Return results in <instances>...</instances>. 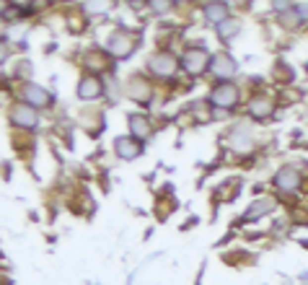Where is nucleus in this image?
Here are the masks:
<instances>
[{
  "label": "nucleus",
  "instance_id": "obj_4",
  "mask_svg": "<svg viewBox=\"0 0 308 285\" xmlns=\"http://www.w3.org/2000/svg\"><path fill=\"white\" fill-rule=\"evenodd\" d=\"M148 67H151V73L158 75V78H171V75L176 73L179 65H176V60H174L171 55H155Z\"/></svg>",
  "mask_w": 308,
  "mask_h": 285
},
{
  "label": "nucleus",
  "instance_id": "obj_3",
  "mask_svg": "<svg viewBox=\"0 0 308 285\" xmlns=\"http://www.w3.org/2000/svg\"><path fill=\"white\" fill-rule=\"evenodd\" d=\"M21 96H24V101L29 107H50L52 104V94L37 83H26L24 91H21Z\"/></svg>",
  "mask_w": 308,
  "mask_h": 285
},
{
  "label": "nucleus",
  "instance_id": "obj_10",
  "mask_svg": "<svg viewBox=\"0 0 308 285\" xmlns=\"http://www.w3.org/2000/svg\"><path fill=\"white\" fill-rule=\"evenodd\" d=\"M277 208V202L272 200V197H261V200H257L252 208L246 210V215H244V221H257V218H261V215H267V213H272Z\"/></svg>",
  "mask_w": 308,
  "mask_h": 285
},
{
  "label": "nucleus",
  "instance_id": "obj_17",
  "mask_svg": "<svg viewBox=\"0 0 308 285\" xmlns=\"http://www.w3.org/2000/svg\"><path fill=\"white\" fill-rule=\"evenodd\" d=\"M295 8H298V10H301V18H308V5H306V3H298V5H295Z\"/></svg>",
  "mask_w": 308,
  "mask_h": 285
},
{
  "label": "nucleus",
  "instance_id": "obj_15",
  "mask_svg": "<svg viewBox=\"0 0 308 285\" xmlns=\"http://www.w3.org/2000/svg\"><path fill=\"white\" fill-rule=\"evenodd\" d=\"M238 29H241V24H238V21H236V18H225V21H223V24L218 26V31H220V37H223V39H225V37H228V39H231V37H233V34H238Z\"/></svg>",
  "mask_w": 308,
  "mask_h": 285
},
{
  "label": "nucleus",
  "instance_id": "obj_18",
  "mask_svg": "<svg viewBox=\"0 0 308 285\" xmlns=\"http://www.w3.org/2000/svg\"><path fill=\"white\" fill-rule=\"evenodd\" d=\"M306 70H308V62H306Z\"/></svg>",
  "mask_w": 308,
  "mask_h": 285
},
{
  "label": "nucleus",
  "instance_id": "obj_2",
  "mask_svg": "<svg viewBox=\"0 0 308 285\" xmlns=\"http://www.w3.org/2000/svg\"><path fill=\"white\" fill-rule=\"evenodd\" d=\"M181 65H184V70L192 73V75H200L205 67L210 65V55L207 50H200V47H192L184 52V60H181Z\"/></svg>",
  "mask_w": 308,
  "mask_h": 285
},
{
  "label": "nucleus",
  "instance_id": "obj_13",
  "mask_svg": "<svg viewBox=\"0 0 308 285\" xmlns=\"http://www.w3.org/2000/svg\"><path fill=\"white\" fill-rule=\"evenodd\" d=\"M205 18L210 21V24H223V21L228 18V5L225 3H207L205 5Z\"/></svg>",
  "mask_w": 308,
  "mask_h": 285
},
{
  "label": "nucleus",
  "instance_id": "obj_6",
  "mask_svg": "<svg viewBox=\"0 0 308 285\" xmlns=\"http://www.w3.org/2000/svg\"><path fill=\"white\" fill-rule=\"evenodd\" d=\"M114 151H117L119 158H124V161H132V158H138L143 153V143L135 140V138H117Z\"/></svg>",
  "mask_w": 308,
  "mask_h": 285
},
{
  "label": "nucleus",
  "instance_id": "obj_1",
  "mask_svg": "<svg viewBox=\"0 0 308 285\" xmlns=\"http://www.w3.org/2000/svg\"><path fill=\"white\" fill-rule=\"evenodd\" d=\"M210 101H212V104L215 107H218V109H233L236 104H238V88L233 86V83H220V86H215L212 88V94H210Z\"/></svg>",
  "mask_w": 308,
  "mask_h": 285
},
{
  "label": "nucleus",
  "instance_id": "obj_11",
  "mask_svg": "<svg viewBox=\"0 0 308 285\" xmlns=\"http://www.w3.org/2000/svg\"><path fill=\"white\" fill-rule=\"evenodd\" d=\"M210 70L218 75V78H231V75L236 73V62H233L228 55H218V57H212Z\"/></svg>",
  "mask_w": 308,
  "mask_h": 285
},
{
  "label": "nucleus",
  "instance_id": "obj_9",
  "mask_svg": "<svg viewBox=\"0 0 308 285\" xmlns=\"http://www.w3.org/2000/svg\"><path fill=\"white\" fill-rule=\"evenodd\" d=\"M78 96L83 101H91V99H99L101 96V81L96 75H86L81 83H78Z\"/></svg>",
  "mask_w": 308,
  "mask_h": 285
},
{
  "label": "nucleus",
  "instance_id": "obj_19",
  "mask_svg": "<svg viewBox=\"0 0 308 285\" xmlns=\"http://www.w3.org/2000/svg\"><path fill=\"white\" fill-rule=\"evenodd\" d=\"M0 8H3V3H0Z\"/></svg>",
  "mask_w": 308,
  "mask_h": 285
},
{
  "label": "nucleus",
  "instance_id": "obj_8",
  "mask_svg": "<svg viewBox=\"0 0 308 285\" xmlns=\"http://www.w3.org/2000/svg\"><path fill=\"white\" fill-rule=\"evenodd\" d=\"M275 184L285 192H295L301 187V174L295 169H280L277 176H275Z\"/></svg>",
  "mask_w": 308,
  "mask_h": 285
},
{
  "label": "nucleus",
  "instance_id": "obj_12",
  "mask_svg": "<svg viewBox=\"0 0 308 285\" xmlns=\"http://www.w3.org/2000/svg\"><path fill=\"white\" fill-rule=\"evenodd\" d=\"M130 132H132V138L135 140H145V138H151V132H153V127H151V122H148L143 114H130Z\"/></svg>",
  "mask_w": 308,
  "mask_h": 285
},
{
  "label": "nucleus",
  "instance_id": "obj_16",
  "mask_svg": "<svg viewBox=\"0 0 308 285\" xmlns=\"http://www.w3.org/2000/svg\"><path fill=\"white\" fill-rule=\"evenodd\" d=\"M5 57H8V44H5L3 39H0V62H3Z\"/></svg>",
  "mask_w": 308,
  "mask_h": 285
},
{
  "label": "nucleus",
  "instance_id": "obj_14",
  "mask_svg": "<svg viewBox=\"0 0 308 285\" xmlns=\"http://www.w3.org/2000/svg\"><path fill=\"white\" fill-rule=\"evenodd\" d=\"M249 109H252V114L254 117H267V114H272V101L267 99V96H259V99H254L252 104H249Z\"/></svg>",
  "mask_w": 308,
  "mask_h": 285
},
{
  "label": "nucleus",
  "instance_id": "obj_7",
  "mask_svg": "<svg viewBox=\"0 0 308 285\" xmlns=\"http://www.w3.org/2000/svg\"><path fill=\"white\" fill-rule=\"evenodd\" d=\"M13 122L18 124V127L31 130V127H37V124H39V117H37V112H34V107L18 104V107L13 109Z\"/></svg>",
  "mask_w": 308,
  "mask_h": 285
},
{
  "label": "nucleus",
  "instance_id": "obj_5",
  "mask_svg": "<svg viewBox=\"0 0 308 285\" xmlns=\"http://www.w3.org/2000/svg\"><path fill=\"white\" fill-rule=\"evenodd\" d=\"M106 47H109V52H111L114 57H130L132 50H135V39L127 37V34H114Z\"/></svg>",
  "mask_w": 308,
  "mask_h": 285
}]
</instances>
